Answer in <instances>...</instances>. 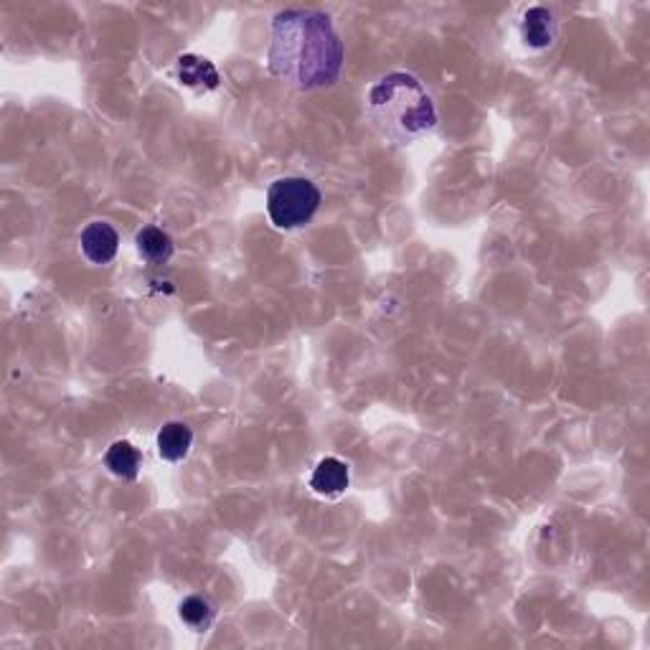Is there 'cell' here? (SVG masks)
Returning <instances> with one entry per match:
<instances>
[{"mask_svg":"<svg viewBox=\"0 0 650 650\" xmlns=\"http://www.w3.org/2000/svg\"><path fill=\"white\" fill-rule=\"evenodd\" d=\"M366 117L384 140L409 145L437 125V107L414 74L392 72L376 79L366 97Z\"/></svg>","mask_w":650,"mask_h":650,"instance_id":"2","label":"cell"},{"mask_svg":"<svg viewBox=\"0 0 650 650\" xmlns=\"http://www.w3.org/2000/svg\"><path fill=\"white\" fill-rule=\"evenodd\" d=\"M178 617L188 628L196 630V633H206L211 628V623H214L216 610L211 605V600H206L201 595H191L178 605Z\"/></svg>","mask_w":650,"mask_h":650,"instance_id":"11","label":"cell"},{"mask_svg":"<svg viewBox=\"0 0 650 650\" xmlns=\"http://www.w3.org/2000/svg\"><path fill=\"white\" fill-rule=\"evenodd\" d=\"M518 31H521V41H524L529 49L544 51L557 41V16L544 6L526 8L521 21H518Z\"/></svg>","mask_w":650,"mask_h":650,"instance_id":"4","label":"cell"},{"mask_svg":"<svg viewBox=\"0 0 650 650\" xmlns=\"http://www.w3.org/2000/svg\"><path fill=\"white\" fill-rule=\"evenodd\" d=\"M343 56V41L328 13L287 8L272 21L267 64L270 72L290 87H331L341 77Z\"/></svg>","mask_w":650,"mask_h":650,"instance_id":"1","label":"cell"},{"mask_svg":"<svg viewBox=\"0 0 650 650\" xmlns=\"http://www.w3.org/2000/svg\"><path fill=\"white\" fill-rule=\"evenodd\" d=\"M155 445H158L160 458L168 460V463H181L193 445L191 427L183 425V422H168L158 430Z\"/></svg>","mask_w":650,"mask_h":650,"instance_id":"8","label":"cell"},{"mask_svg":"<svg viewBox=\"0 0 650 650\" xmlns=\"http://www.w3.org/2000/svg\"><path fill=\"white\" fill-rule=\"evenodd\" d=\"M79 244H82V254L92 265H107V262H112L117 257L120 234L107 221H92V224L84 226Z\"/></svg>","mask_w":650,"mask_h":650,"instance_id":"5","label":"cell"},{"mask_svg":"<svg viewBox=\"0 0 650 650\" xmlns=\"http://www.w3.org/2000/svg\"><path fill=\"white\" fill-rule=\"evenodd\" d=\"M323 193L310 178L285 176L267 188V214L277 229H300L320 209Z\"/></svg>","mask_w":650,"mask_h":650,"instance_id":"3","label":"cell"},{"mask_svg":"<svg viewBox=\"0 0 650 650\" xmlns=\"http://www.w3.org/2000/svg\"><path fill=\"white\" fill-rule=\"evenodd\" d=\"M135 249L148 265H166L176 252V244H173V237L166 229L150 224L135 234Z\"/></svg>","mask_w":650,"mask_h":650,"instance_id":"7","label":"cell"},{"mask_svg":"<svg viewBox=\"0 0 650 650\" xmlns=\"http://www.w3.org/2000/svg\"><path fill=\"white\" fill-rule=\"evenodd\" d=\"M105 468L110 470L115 478L135 480L140 475V468H143V455H140V450L133 442L117 440L107 447Z\"/></svg>","mask_w":650,"mask_h":650,"instance_id":"10","label":"cell"},{"mask_svg":"<svg viewBox=\"0 0 650 650\" xmlns=\"http://www.w3.org/2000/svg\"><path fill=\"white\" fill-rule=\"evenodd\" d=\"M348 480H351V473H348V465L343 463V460L323 458L315 465L313 475H310V488H313L318 496L336 498L346 491Z\"/></svg>","mask_w":650,"mask_h":650,"instance_id":"6","label":"cell"},{"mask_svg":"<svg viewBox=\"0 0 650 650\" xmlns=\"http://www.w3.org/2000/svg\"><path fill=\"white\" fill-rule=\"evenodd\" d=\"M176 72H178V79H181V84H186V87L204 89V92H211V89L219 87V82H221V77H219V72H216L214 64H211L209 59H201V56H196V54L181 56L176 64Z\"/></svg>","mask_w":650,"mask_h":650,"instance_id":"9","label":"cell"}]
</instances>
